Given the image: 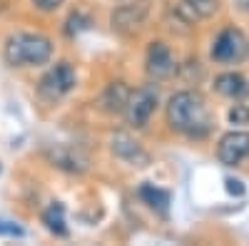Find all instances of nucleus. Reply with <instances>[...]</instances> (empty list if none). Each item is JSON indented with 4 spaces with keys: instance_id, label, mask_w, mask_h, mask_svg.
Instances as JSON below:
<instances>
[{
    "instance_id": "2",
    "label": "nucleus",
    "mask_w": 249,
    "mask_h": 246,
    "mask_svg": "<svg viewBox=\"0 0 249 246\" xmlns=\"http://www.w3.org/2000/svg\"><path fill=\"white\" fill-rule=\"evenodd\" d=\"M53 57V40L40 33H13L3 45V60L10 67H37Z\"/></svg>"
},
{
    "instance_id": "13",
    "label": "nucleus",
    "mask_w": 249,
    "mask_h": 246,
    "mask_svg": "<svg viewBox=\"0 0 249 246\" xmlns=\"http://www.w3.org/2000/svg\"><path fill=\"white\" fill-rule=\"evenodd\" d=\"M43 224L48 227V231H53L57 236H68V224H65V209H62V204H57V201L50 204L43 214Z\"/></svg>"
},
{
    "instance_id": "16",
    "label": "nucleus",
    "mask_w": 249,
    "mask_h": 246,
    "mask_svg": "<svg viewBox=\"0 0 249 246\" xmlns=\"http://www.w3.org/2000/svg\"><path fill=\"white\" fill-rule=\"evenodd\" d=\"M88 25H90V20L82 15V13H72L70 17H68V28H65V33L72 37V35H77L80 30H88Z\"/></svg>"
},
{
    "instance_id": "21",
    "label": "nucleus",
    "mask_w": 249,
    "mask_h": 246,
    "mask_svg": "<svg viewBox=\"0 0 249 246\" xmlns=\"http://www.w3.org/2000/svg\"><path fill=\"white\" fill-rule=\"evenodd\" d=\"M232 3H234V5L239 8V10H244V13L249 10V0H232Z\"/></svg>"
},
{
    "instance_id": "10",
    "label": "nucleus",
    "mask_w": 249,
    "mask_h": 246,
    "mask_svg": "<svg viewBox=\"0 0 249 246\" xmlns=\"http://www.w3.org/2000/svg\"><path fill=\"white\" fill-rule=\"evenodd\" d=\"M130 87L124 85V82H110V85L102 90L100 95V107L110 112V115H117L124 110V105H127V97H130Z\"/></svg>"
},
{
    "instance_id": "9",
    "label": "nucleus",
    "mask_w": 249,
    "mask_h": 246,
    "mask_svg": "<svg viewBox=\"0 0 249 246\" xmlns=\"http://www.w3.org/2000/svg\"><path fill=\"white\" fill-rule=\"evenodd\" d=\"M112 152H115V157L124 159L127 164H132V167H147L150 164V154L124 132H117L112 137Z\"/></svg>"
},
{
    "instance_id": "15",
    "label": "nucleus",
    "mask_w": 249,
    "mask_h": 246,
    "mask_svg": "<svg viewBox=\"0 0 249 246\" xmlns=\"http://www.w3.org/2000/svg\"><path fill=\"white\" fill-rule=\"evenodd\" d=\"M184 3L197 13V17H210V15H214L217 8H219L217 0H184Z\"/></svg>"
},
{
    "instance_id": "3",
    "label": "nucleus",
    "mask_w": 249,
    "mask_h": 246,
    "mask_svg": "<svg viewBox=\"0 0 249 246\" xmlns=\"http://www.w3.org/2000/svg\"><path fill=\"white\" fill-rule=\"evenodd\" d=\"M77 85V75H75V67L65 60L55 63L43 77L37 82V95L43 97L45 102H57L65 95H70Z\"/></svg>"
},
{
    "instance_id": "12",
    "label": "nucleus",
    "mask_w": 249,
    "mask_h": 246,
    "mask_svg": "<svg viewBox=\"0 0 249 246\" xmlns=\"http://www.w3.org/2000/svg\"><path fill=\"white\" fill-rule=\"evenodd\" d=\"M50 157H53V162L57 164L60 169H68V172H85V169H88V159L82 157L80 152H72V149L60 147V149H55Z\"/></svg>"
},
{
    "instance_id": "11",
    "label": "nucleus",
    "mask_w": 249,
    "mask_h": 246,
    "mask_svg": "<svg viewBox=\"0 0 249 246\" xmlns=\"http://www.w3.org/2000/svg\"><path fill=\"white\" fill-rule=\"evenodd\" d=\"M214 90L224 97H242L247 92V82L239 72H224L214 80Z\"/></svg>"
},
{
    "instance_id": "6",
    "label": "nucleus",
    "mask_w": 249,
    "mask_h": 246,
    "mask_svg": "<svg viewBox=\"0 0 249 246\" xmlns=\"http://www.w3.org/2000/svg\"><path fill=\"white\" fill-rule=\"evenodd\" d=\"M217 157L224 167H234L249 157V132H230L219 139Z\"/></svg>"
},
{
    "instance_id": "8",
    "label": "nucleus",
    "mask_w": 249,
    "mask_h": 246,
    "mask_svg": "<svg viewBox=\"0 0 249 246\" xmlns=\"http://www.w3.org/2000/svg\"><path fill=\"white\" fill-rule=\"evenodd\" d=\"M175 70H177V65H175L172 50L164 43H160V40L152 43L147 50V75L152 80H167L175 75Z\"/></svg>"
},
{
    "instance_id": "7",
    "label": "nucleus",
    "mask_w": 249,
    "mask_h": 246,
    "mask_svg": "<svg viewBox=\"0 0 249 246\" xmlns=\"http://www.w3.org/2000/svg\"><path fill=\"white\" fill-rule=\"evenodd\" d=\"M144 17H147V5L144 3H124V5H120L112 13L110 23H112V28L117 33L132 35V33H137L144 25Z\"/></svg>"
},
{
    "instance_id": "20",
    "label": "nucleus",
    "mask_w": 249,
    "mask_h": 246,
    "mask_svg": "<svg viewBox=\"0 0 249 246\" xmlns=\"http://www.w3.org/2000/svg\"><path fill=\"white\" fill-rule=\"evenodd\" d=\"M227 192H230V194H237V197H242V194H244L242 181H239V179H227Z\"/></svg>"
},
{
    "instance_id": "1",
    "label": "nucleus",
    "mask_w": 249,
    "mask_h": 246,
    "mask_svg": "<svg viewBox=\"0 0 249 246\" xmlns=\"http://www.w3.org/2000/svg\"><path fill=\"white\" fill-rule=\"evenodd\" d=\"M167 122L170 127L184 137H204L207 132L212 130V117L210 110H207L202 95L182 90L175 92L167 102Z\"/></svg>"
},
{
    "instance_id": "17",
    "label": "nucleus",
    "mask_w": 249,
    "mask_h": 246,
    "mask_svg": "<svg viewBox=\"0 0 249 246\" xmlns=\"http://www.w3.org/2000/svg\"><path fill=\"white\" fill-rule=\"evenodd\" d=\"M23 227H18L15 221H5L0 219V236H23Z\"/></svg>"
},
{
    "instance_id": "19",
    "label": "nucleus",
    "mask_w": 249,
    "mask_h": 246,
    "mask_svg": "<svg viewBox=\"0 0 249 246\" xmlns=\"http://www.w3.org/2000/svg\"><path fill=\"white\" fill-rule=\"evenodd\" d=\"M65 0H33V5L40 10V13H55Z\"/></svg>"
},
{
    "instance_id": "18",
    "label": "nucleus",
    "mask_w": 249,
    "mask_h": 246,
    "mask_svg": "<svg viewBox=\"0 0 249 246\" xmlns=\"http://www.w3.org/2000/svg\"><path fill=\"white\" fill-rule=\"evenodd\" d=\"M230 122L232 125H247L249 122V110L242 107V105H234V110L230 112Z\"/></svg>"
},
{
    "instance_id": "5",
    "label": "nucleus",
    "mask_w": 249,
    "mask_h": 246,
    "mask_svg": "<svg viewBox=\"0 0 249 246\" xmlns=\"http://www.w3.org/2000/svg\"><path fill=\"white\" fill-rule=\"evenodd\" d=\"M247 43H244V35L234 28H227L219 33V37L214 40L212 45V57L217 63H237V60L244 57Z\"/></svg>"
},
{
    "instance_id": "4",
    "label": "nucleus",
    "mask_w": 249,
    "mask_h": 246,
    "mask_svg": "<svg viewBox=\"0 0 249 246\" xmlns=\"http://www.w3.org/2000/svg\"><path fill=\"white\" fill-rule=\"evenodd\" d=\"M155 110H157V90L152 85H144V87L130 92L127 105H124L122 112H124V119H127L130 127L142 130V127H147Z\"/></svg>"
},
{
    "instance_id": "14",
    "label": "nucleus",
    "mask_w": 249,
    "mask_h": 246,
    "mask_svg": "<svg viewBox=\"0 0 249 246\" xmlns=\"http://www.w3.org/2000/svg\"><path fill=\"white\" fill-rule=\"evenodd\" d=\"M140 199L144 204H150L152 209L162 212V214L167 212V207H170V194L164 189H160V187H155V184H142L140 187Z\"/></svg>"
}]
</instances>
